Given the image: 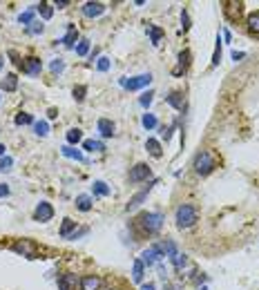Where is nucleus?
I'll list each match as a JSON object with an SVG mask.
<instances>
[{
	"instance_id": "6",
	"label": "nucleus",
	"mask_w": 259,
	"mask_h": 290,
	"mask_svg": "<svg viewBox=\"0 0 259 290\" xmlns=\"http://www.w3.org/2000/svg\"><path fill=\"white\" fill-rule=\"evenodd\" d=\"M51 217H54V208H51V203H47V201H41V203L36 205L34 221H41V223H45V221H49Z\"/></svg>"
},
{
	"instance_id": "43",
	"label": "nucleus",
	"mask_w": 259,
	"mask_h": 290,
	"mask_svg": "<svg viewBox=\"0 0 259 290\" xmlns=\"http://www.w3.org/2000/svg\"><path fill=\"white\" fill-rule=\"evenodd\" d=\"M181 23H183V31H188L190 29V18H188V11L186 9L181 11Z\"/></svg>"
},
{
	"instance_id": "40",
	"label": "nucleus",
	"mask_w": 259,
	"mask_h": 290,
	"mask_svg": "<svg viewBox=\"0 0 259 290\" xmlns=\"http://www.w3.org/2000/svg\"><path fill=\"white\" fill-rule=\"evenodd\" d=\"M96 70L98 72H107V70H110V58L101 56V58H98V63H96Z\"/></svg>"
},
{
	"instance_id": "44",
	"label": "nucleus",
	"mask_w": 259,
	"mask_h": 290,
	"mask_svg": "<svg viewBox=\"0 0 259 290\" xmlns=\"http://www.w3.org/2000/svg\"><path fill=\"white\" fill-rule=\"evenodd\" d=\"M11 163H14V161H11L9 156H5V159H0V170H7V168H9Z\"/></svg>"
},
{
	"instance_id": "24",
	"label": "nucleus",
	"mask_w": 259,
	"mask_h": 290,
	"mask_svg": "<svg viewBox=\"0 0 259 290\" xmlns=\"http://www.w3.org/2000/svg\"><path fill=\"white\" fill-rule=\"evenodd\" d=\"M83 141V132L78 130V127H71V130H67V143L70 145H76Z\"/></svg>"
},
{
	"instance_id": "38",
	"label": "nucleus",
	"mask_w": 259,
	"mask_h": 290,
	"mask_svg": "<svg viewBox=\"0 0 259 290\" xmlns=\"http://www.w3.org/2000/svg\"><path fill=\"white\" fill-rule=\"evenodd\" d=\"M71 94H74V98H76L78 103H81V100H85L87 87H85V85H76V87H74V92H71Z\"/></svg>"
},
{
	"instance_id": "16",
	"label": "nucleus",
	"mask_w": 259,
	"mask_h": 290,
	"mask_svg": "<svg viewBox=\"0 0 259 290\" xmlns=\"http://www.w3.org/2000/svg\"><path fill=\"white\" fill-rule=\"evenodd\" d=\"M16 87H18V76H16V74H7L5 78L0 80V90H5V92H16Z\"/></svg>"
},
{
	"instance_id": "31",
	"label": "nucleus",
	"mask_w": 259,
	"mask_h": 290,
	"mask_svg": "<svg viewBox=\"0 0 259 290\" xmlns=\"http://www.w3.org/2000/svg\"><path fill=\"white\" fill-rule=\"evenodd\" d=\"M170 261H172V266L177 268V270H181L183 266L188 264V257H186V255H181V252H177L174 257H170Z\"/></svg>"
},
{
	"instance_id": "25",
	"label": "nucleus",
	"mask_w": 259,
	"mask_h": 290,
	"mask_svg": "<svg viewBox=\"0 0 259 290\" xmlns=\"http://www.w3.org/2000/svg\"><path fill=\"white\" fill-rule=\"evenodd\" d=\"M159 245H161V250H163V255H165V257H174V255H177V243H174V241H163V243H159Z\"/></svg>"
},
{
	"instance_id": "36",
	"label": "nucleus",
	"mask_w": 259,
	"mask_h": 290,
	"mask_svg": "<svg viewBox=\"0 0 259 290\" xmlns=\"http://www.w3.org/2000/svg\"><path fill=\"white\" fill-rule=\"evenodd\" d=\"M16 125H29V123H34V119H31V114H25V112H21V114L16 116Z\"/></svg>"
},
{
	"instance_id": "50",
	"label": "nucleus",
	"mask_w": 259,
	"mask_h": 290,
	"mask_svg": "<svg viewBox=\"0 0 259 290\" xmlns=\"http://www.w3.org/2000/svg\"><path fill=\"white\" fill-rule=\"evenodd\" d=\"M2 65H5V60H2V56H0V70H2Z\"/></svg>"
},
{
	"instance_id": "7",
	"label": "nucleus",
	"mask_w": 259,
	"mask_h": 290,
	"mask_svg": "<svg viewBox=\"0 0 259 290\" xmlns=\"http://www.w3.org/2000/svg\"><path fill=\"white\" fill-rule=\"evenodd\" d=\"M152 174L150 172V165L147 163H137L130 170V183H139V181H147V176Z\"/></svg>"
},
{
	"instance_id": "30",
	"label": "nucleus",
	"mask_w": 259,
	"mask_h": 290,
	"mask_svg": "<svg viewBox=\"0 0 259 290\" xmlns=\"http://www.w3.org/2000/svg\"><path fill=\"white\" fill-rule=\"evenodd\" d=\"M34 132L38 136H47V134H49V125H47V121H36V123H34Z\"/></svg>"
},
{
	"instance_id": "12",
	"label": "nucleus",
	"mask_w": 259,
	"mask_h": 290,
	"mask_svg": "<svg viewBox=\"0 0 259 290\" xmlns=\"http://www.w3.org/2000/svg\"><path fill=\"white\" fill-rule=\"evenodd\" d=\"M103 286V279L98 275H85L81 277V290H98Z\"/></svg>"
},
{
	"instance_id": "48",
	"label": "nucleus",
	"mask_w": 259,
	"mask_h": 290,
	"mask_svg": "<svg viewBox=\"0 0 259 290\" xmlns=\"http://www.w3.org/2000/svg\"><path fill=\"white\" fill-rule=\"evenodd\" d=\"M67 5H70V2H67V0H58V2H56V7H58V9H65Z\"/></svg>"
},
{
	"instance_id": "17",
	"label": "nucleus",
	"mask_w": 259,
	"mask_h": 290,
	"mask_svg": "<svg viewBox=\"0 0 259 290\" xmlns=\"http://www.w3.org/2000/svg\"><path fill=\"white\" fill-rule=\"evenodd\" d=\"M76 232V221H71V219H63V225H61V232L58 235L63 237V239H70L71 235Z\"/></svg>"
},
{
	"instance_id": "4",
	"label": "nucleus",
	"mask_w": 259,
	"mask_h": 290,
	"mask_svg": "<svg viewBox=\"0 0 259 290\" xmlns=\"http://www.w3.org/2000/svg\"><path fill=\"white\" fill-rule=\"evenodd\" d=\"M163 250H161V245L159 243H154V245H150L147 250H143L141 252V261H143V266H154V264H161V259H163Z\"/></svg>"
},
{
	"instance_id": "45",
	"label": "nucleus",
	"mask_w": 259,
	"mask_h": 290,
	"mask_svg": "<svg viewBox=\"0 0 259 290\" xmlns=\"http://www.w3.org/2000/svg\"><path fill=\"white\" fill-rule=\"evenodd\" d=\"M7 194H9V185L0 183V196H7Z\"/></svg>"
},
{
	"instance_id": "42",
	"label": "nucleus",
	"mask_w": 259,
	"mask_h": 290,
	"mask_svg": "<svg viewBox=\"0 0 259 290\" xmlns=\"http://www.w3.org/2000/svg\"><path fill=\"white\" fill-rule=\"evenodd\" d=\"M43 29H45V27H43L41 23H31V27H27L29 34H43Z\"/></svg>"
},
{
	"instance_id": "46",
	"label": "nucleus",
	"mask_w": 259,
	"mask_h": 290,
	"mask_svg": "<svg viewBox=\"0 0 259 290\" xmlns=\"http://www.w3.org/2000/svg\"><path fill=\"white\" fill-rule=\"evenodd\" d=\"M244 58V51H233V60H241Z\"/></svg>"
},
{
	"instance_id": "13",
	"label": "nucleus",
	"mask_w": 259,
	"mask_h": 290,
	"mask_svg": "<svg viewBox=\"0 0 259 290\" xmlns=\"http://www.w3.org/2000/svg\"><path fill=\"white\" fill-rule=\"evenodd\" d=\"M150 188H152V185H147L145 190H141V192H139V194H134V196H132V199L127 201V205H125V210H127V212H132V210H137L139 205H141V203H143V201H145V199H147V192H150Z\"/></svg>"
},
{
	"instance_id": "39",
	"label": "nucleus",
	"mask_w": 259,
	"mask_h": 290,
	"mask_svg": "<svg viewBox=\"0 0 259 290\" xmlns=\"http://www.w3.org/2000/svg\"><path fill=\"white\" fill-rule=\"evenodd\" d=\"M49 70H51V74H61V72L65 70V63H63L61 58H56L54 63H51V67H49Z\"/></svg>"
},
{
	"instance_id": "19",
	"label": "nucleus",
	"mask_w": 259,
	"mask_h": 290,
	"mask_svg": "<svg viewBox=\"0 0 259 290\" xmlns=\"http://www.w3.org/2000/svg\"><path fill=\"white\" fill-rule=\"evenodd\" d=\"M143 275H145V266H143V261L141 259H134V264H132V281L141 284Z\"/></svg>"
},
{
	"instance_id": "5",
	"label": "nucleus",
	"mask_w": 259,
	"mask_h": 290,
	"mask_svg": "<svg viewBox=\"0 0 259 290\" xmlns=\"http://www.w3.org/2000/svg\"><path fill=\"white\" fill-rule=\"evenodd\" d=\"M150 83H152V74L147 72V74L134 76V78H130V80H123V87L130 92H137V90H141V87H147Z\"/></svg>"
},
{
	"instance_id": "11",
	"label": "nucleus",
	"mask_w": 259,
	"mask_h": 290,
	"mask_svg": "<svg viewBox=\"0 0 259 290\" xmlns=\"http://www.w3.org/2000/svg\"><path fill=\"white\" fill-rule=\"evenodd\" d=\"M81 11L85 18H98V16L105 11V5H103V2H85V5L81 7Z\"/></svg>"
},
{
	"instance_id": "47",
	"label": "nucleus",
	"mask_w": 259,
	"mask_h": 290,
	"mask_svg": "<svg viewBox=\"0 0 259 290\" xmlns=\"http://www.w3.org/2000/svg\"><path fill=\"white\" fill-rule=\"evenodd\" d=\"M141 290H154V284H152V281H147V284L141 286Z\"/></svg>"
},
{
	"instance_id": "14",
	"label": "nucleus",
	"mask_w": 259,
	"mask_h": 290,
	"mask_svg": "<svg viewBox=\"0 0 259 290\" xmlns=\"http://www.w3.org/2000/svg\"><path fill=\"white\" fill-rule=\"evenodd\" d=\"M190 58H192V54H190L188 49H183L181 54H179V65L174 67V72H172V74H174V76L183 74V72H186V70L190 67Z\"/></svg>"
},
{
	"instance_id": "10",
	"label": "nucleus",
	"mask_w": 259,
	"mask_h": 290,
	"mask_svg": "<svg viewBox=\"0 0 259 290\" xmlns=\"http://www.w3.org/2000/svg\"><path fill=\"white\" fill-rule=\"evenodd\" d=\"M76 286H81V279L71 272H65V275L58 277V288L61 290H76Z\"/></svg>"
},
{
	"instance_id": "3",
	"label": "nucleus",
	"mask_w": 259,
	"mask_h": 290,
	"mask_svg": "<svg viewBox=\"0 0 259 290\" xmlns=\"http://www.w3.org/2000/svg\"><path fill=\"white\" fill-rule=\"evenodd\" d=\"M174 221L179 228H192L197 223V208L190 203H181L174 212Z\"/></svg>"
},
{
	"instance_id": "22",
	"label": "nucleus",
	"mask_w": 259,
	"mask_h": 290,
	"mask_svg": "<svg viewBox=\"0 0 259 290\" xmlns=\"http://www.w3.org/2000/svg\"><path fill=\"white\" fill-rule=\"evenodd\" d=\"M145 150L150 152V154H152L154 159H159V156L163 154V150H161V143H159L157 139H147V141H145Z\"/></svg>"
},
{
	"instance_id": "21",
	"label": "nucleus",
	"mask_w": 259,
	"mask_h": 290,
	"mask_svg": "<svg viewBox=\"0 0 259 290\" xmlns=\"http://www.w3.org/2000/svg\"><path fill=\"white\" fill-rule=\"evenodd\" d=\"M145 31H147V36H150V40H152V45H159V43H161V38H163V29H161V27L147 25Z\"/></svg>"
},
{
	"instance_id": "29",
	"label": "nucleus",
	"mask_w": 259,
	"mask_h": 290,
	"mask_svg": "<svg viewBox=\"0 0 259 290\" xmlns=\"http://www.w3.org/2000/svg\"><path fill=\"white\" fill-rule=\"evenodd\" d=\"M141 123H143V127H145V130H154V127L159 125V121H157V116H154V114H143Z\"/></svg>"
},
{
	"instance_id": "35",
	"label": "nucleus",
	"mask_w": 259,
	"mask_h": 290,
	"mask_svg": "<svg viewBox=\"0 0 259 290\" xmlns=\"http://www.w3.org/2000/svg\"><path fill=\"white\" fill-rule=\"evenodd\" d=\"M87 51H90V40L87 38H81L76 45V54L78 56H87Z\"/></svg>"
},
{
	"instance_id": "32",
	"label": "nucleus",
	"mask_w": 259,
	"mask_h": 290,
	"mask_svg": "<svg viewBox=\"0 0 259 290\" xmlns=\"http://www.w3.org/2000/svg\"><path fill=\"white\" fill-rule=\"evenodd\" d=\"M248 29L253 31V34H259V11L248 16Z\"/></svg>"
},
{
	"instance_id": "34",
	"label": "nucleus",
	"mask_w": 259,
	"mask_h": 290,
	"mask_svg": "<svg viewBox=\"0 0 259 290\" xmlns=\"http://www.w3.org/2000/svg\"><path fill=\"white\" fill-rule=\"evenodd\" d=\"M18 23H21V25H25V27H29L31 23H34V9H29V11H25V14L18 16Z\"/></svg>"
},
{
	"instance_id": "41",
	"label": "nucleus",
	"mask_w": 259,
	"mask_h": 290,
	"mask_svg": "<svg viewBox=\"0 0 259 290\" xmlns=\"http://www.w3.org/2000/svg\"><path fill=\"white\" fill-rule=\"evenodd\" d=\"M152 96H154V92H145V94L141 96V105L143 107H150V103H152Z\"/></svg>"
},
{
	"instance_id": "20",
	"label": "nucleus",
	"mask_w": 259,
	"mask_h": 290,
	"mask_svg": "<svg viewBox=\"0 0 259 290\" xmlns=\"http://www.w3.org/2000/svg\"><path fill=\"white\" fill-rule=\"evenodd\" d=\"M92 196L90 194H78L76 196V210H81V212H90L92 210Z\"/></svg>"
},
{
	"instance_id": "18",
	"label": "nucleus",
	"mask_w": 259,
	"mask_h": 290,
	"mask_svg": "<svg viewBox=\"0 0 259 290\" xmlns=\"http://www.w3.org/2000/svg\"><path fill=\"white\" fill-rule=\"evenodd\" d=\"M98 132H101V136L110 139L114 134V123L110 119H98Z\"/></svg>"
},
{
	"instance_id": "1",
	"label": "nucleus",
	"mask_w": 259,
	"mask_h": 290,
	"mask_svg": "<svg viewBox=\"0 0 259 290\" xmlns=\"http://www.w3.org/2000/svg\"><path fill=\"white\" fill-rule=\"evenodd\" d=\"M163 221H165V217H163L161 212H143L137 219V223L141 225V230L145 232V235H157L163 228Z\"/></svg>"
},
{
	"instance_id": "49",
	"label": "nucleus",
	"mask_w": 259,
	"mask_h": 290,
	"mask_svg": "<svg viewBox=\"0 0 259 290\" xmlns=\"http://www.w3.org/2000/svg\"><path fill=\"white\" fill-rule=\"evenodd\" d=\"M5 150H7V147H5V145H2V143H0V156L5 154Z\"/></svg>"
},
{
	"instance_id": "26",
	"label": "nucleus",
	"mask_w": 259,
	"mask_h": 290,
	"mask_svg": "<svg viewBox=\"0 0 259 290\" xmlns=\"http://www.w3.org/2000/svg\"><path fill=\"white\" fill-rule=\"evenodd\" d=\"M61 152L65 156H70V159H76V161H85V156H83V152H78V150H74L71 145H65V147H61Z\"/></svg>"
},
{
	"instance_id": "23",
	"label": "nucleus",
	"mask_w": 259,
	"mask_h": 290,
	"mask_svg": "<svg viewBox=\"0 0 259 290\" xmlns=\"http://www.w3.org/2000/svg\"><path fill=\"white\" fill-rule=\"evenodd\" d=\"M78 40V31H76V27L74 25H70V29H67V34H65V38L61 40V43H65L67 47H74V43Z\"/></svg>"
},
{
	"instance_id": "15",
	"label": "nucleus",
	"mask_w": 259,
	"mask_h": 290,
	"mask_svg": "<svg viewBox=\"0 0 259 290\" xmlns=\"http://www.w3.org/2000/svg\"><path fill=\"white\" fill-rule=\"evenodd\" d=\"M165 103L172 105L174 110H183V107H186V98H183L181 92H170V94L165 96Z\"/></svg>"
},
{
	"instance_id": "9",
	"label": "nucleus",
	"mask_w": 259,
	"mask_h": 290,
	"mask_svg": "<svg viewBox=\"0 0 259 290\" xmlns=\"http://www.w3.org/2000/svg\"><path fill=\"white\" fill-rule=\"evenodd\" d=\"M14 252L27 257V259H34V257H36V245L31 243V241L23 239V241H18V243H14Z\"/></svg>"
},
{
	"instance_id": "28",
	"label": "nucleus",
	"mask_w": 259,
	"mask_h": 290,
	"mask_svg": "<svg viewBox=\"0 0 259 290\" xmlns=\"http://www.w3.org/2000/svg\"><path fill=\"white\" fill-rule=\"evenodd\" d=\"M92 190H94V194H96V196H107V194H110V188H107L103 181H94Z\"/></svg>"
},
{
	"instance_id": "51",
	"label": "nucleus",
	"mask_w": 259,
	"mask_h": 290,
	"mask_svg": "<svg viewBox=\"0 0 259 290\" xmlns=\"http://www.w3.org/2000/svg\"><path fill=\"white\" fill-rule=\"evenodd\" d=\"M201 290H206V288H201Z\"/></svg>"
},
{
	"instance_id": "33",
	"label": "nucleus",
	"mask_w": 259,
	"mask_h": 290,
	"mask_svg": "<svg viewBox=\"0 0 259 290\" xmlns=\"http://www.w3.org/2000/svg\"><path fill=\"white\" fill-rule=\"evenodd\" d=\"M38 11H41V16L45 20H49L51 16H54V7H51L49 2H41V5H38Z\"/></svg>"
},
{
	"instance_id": "27",
	"label": "nucleus",
	"mask_w": 259,
	"mask_h": 290,
	"mask_svg": "<svg viewBox=\"0 0 259 290\" xmlns=\"http://www.w3.org/2000/svg\"><path fill=\"white\" fill-rule=\"evenodd\" d=\"M83 147H85L87 152H103V150H105V145L98 143V141H92V139L83 141Z\"/></svg>"
},
{
	"instance_id": "8",
	"label": "nucleus",
	"mask_w": 259,
	"mask_h": 290,
	"mask_svg": "<svg viewBox=\"0 0 259 290\" xmlns=\"http://www.w3.org/2000/svg\"><path fill=\"white\" fill-rule=\"evenodd\" d=\"M23 72L25 74H29V76H36V74H41V70H43V63H41V58H36V56H29V58H25L23 60Z\"/></svg>"
},
{
	"instance_id": "37",
	"label": "nucleus",
	"mask_w": 259,
	"mask_h": 290,
	"mask_svg": "<svg viewBox=\"0 0 259 290\" xmlns=\"http://www.w3.org/2000/svg\"><path fill=\"white\" fill-rule=\"evenodd\" d=\"M221 60V36H217V45H214V54H212V65H219Z\"/></svg>"
},
{
	"instance_id": "2",
	"label": "nucleus",
	"mask_w": 259,
	"mask_h": 290,
	"mask_svg": "<svg viewBox=\"0 0 259 290\" xmlns=\"http://www.w3.org/2000/svg\"><path fill=\"white\" fill-rule=\"evenodd\" d=\"M194 172L197 174H201V176H208L210 172L217 168V159H214V154L212 152H208V150H203V152H199L197 156H194Z\"/></svg>"
}]
</instances>
